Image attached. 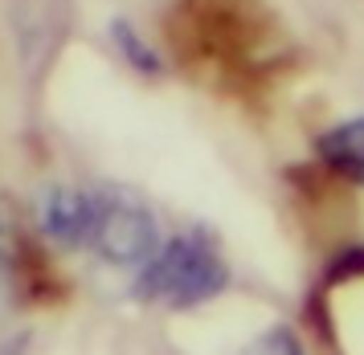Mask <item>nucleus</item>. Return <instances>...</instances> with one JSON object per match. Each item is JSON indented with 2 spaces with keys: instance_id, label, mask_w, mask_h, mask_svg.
<instances>
[{
  "instance_id": "4",
  "label": "nucleus",
  "mask_w": 364,
  "mask_h": 355,
  "mask_svg": "<svg viewBox=\"0 0 364 355\" xmlns=\"http://www.w3.org/2000/svg\"><path fill=\"white\" fill-rule=\"evenodd\" d=\"M319 160L352 184H364V119H344L319 135Z\"/></svg>"
},
{
  "instance_id": "3",
  "label": "nucleus",
  "mask_w": 364,
  "mask_h": 355,
  "mask_svg": "<svg viewBox=\"0 0 364 355\" xmlns=\"http://www.w3.org/2000/svg\"><path fill=\"white\" fill-rule=\"evenodd\" d=\"M102 209V192H82V188H53L41 204V225L53 241L62 245H90L95 221Z\"/></svg>"
},
{
  "instance_id": "2",
  "label": "nucleus",
  "mask_w": 364,
  "mask_h": 355,
  "mask_svg": "<svg viewBox=\"0 0 364 355\" xmlns=\"http://www.w3.org/2000/svg\"><path fill=\"white\" fill-rule=\"evenodd\" d=\"M90 249L111 266H148L160 253V225L148 209H139L127 196H102Z\"/></svg>"
},
{
  "instance_id": "6",
  "label": "nucleus",
  "mask_w": 364,
  "mask_h": 355,
  "mask_svg": "<svg viewBox=\"0 0 364 355\" xmlns=\"http://www.w3.org/2000/svg\"><path fill=\"white\" fill-rule=\"evenodd\" d=\"M242 355H303V343H299V335L291 327H270Z\"/></svg>"
},
{
  "instance_id": "1",
  "label": "nucleus",
  "mask_w": 364,
  "mask_h": 355,
  "mask_svg": "<svg viewBox=\"0 0 364 355\" xmlns=\"http://www.w3.org/2000/svg\"><path fill=\"white\" fill-rule=\"evenodd\" d=\"M230 286V270L205 237H172V241L144 266L139 298L164 307H200Z\"/></svg>"
},
{
  "instance_id": "5",
  "label": "nucleus",
  "mask_w": 364,
  "mask_h": 355,
  "mask_svg": "<svg viewBox=\"0 0 364 355\" xmlns=\"http://www.w3.org/2000/svg\"><path fill=\"white\" fill-rule=\"evenodd\" d=\"M111 33H115V45H119V53L127 58V65L144 70V74H160V58L151 53V45L132 29V25H127V21H115V25H111Z\"/></svg>"
}]
</instances>
